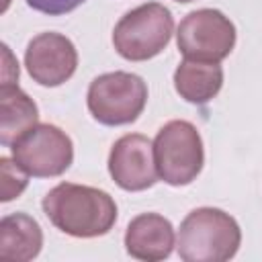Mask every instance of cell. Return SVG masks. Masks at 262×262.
I'll return each mask as SVG.
<instances>
[{
    "instance_id": "cell-3",
    "label": "cell",
    "mask_w": 262,
    "mask_h": 262,
    "mask_svg": "<svg viewBox=\"0 0 262 262\" xmlns=\"http://www.w3.org/2000/svg\"><path fill=\"white\" fill-rule=\"evenodd\" d=\"M174 33L172 12L158 2L141 4L115 25L113 45L129 61H145L164 51Z\"/></svg>"
},
{
    "instance_id": "cell-7",
    "label": "cell",
    "mask_w": 262,
    "mask_h": 262,
    "mask_svg": "<svg viewBox=\"0 0 262 262\" xmlns=\"http://www.w3.org/2000/svg\"><path fill=\"white\" fill-rule=\"evenodd\" d=\"M12 160L37 178L63 174L74 160V145L66 131L49 123H37L23 133L12 145Z\"/></svg>"
},
{
    "instance_id": "cell-6",
    "label": "cell",
    "mask_w": 262,
    "mask_h": 262,
    "mask_svg": "<svg viewBox=\"0 0 262 262\" xmlns=\"http://www.w3.org/2000/svg\"><path fill=\"white\" fill-rule=\"evenodd\" d=\"M176 45L184 59L219 63L235 45V27L221 10H192L178 25Z\"/></svg>"
},
{
    "instance_id": "cell-15",
    "label": "cell",
    "mask_w": 262,
    "mask_h": 262,
    "mask_svg": "<svg viewBox=\"0 0 262 262\" xmlns=\"http://www.w3.org/2000/svg\"><path fill=\"white\" fill-rule=\"evenodd\" d=\"M84 0H27V4L33 10H39V12L49 14V16H59V14L72 12Z\"/></svg>"
},
{
    "instance_id": "cell-14",
    "label": "cell",
    "mask_w": 262,
    "mask_h": 262,
    "mask_svg": "<svg viewBox=\"0 0 262 262\" xmlns=\"http://www.w3.org/2000/svg\"><path fill=\"white\" fill-rule=\"evenodd\" d=\"M2 164V201H12L14 196H18L25 186H27V172L14 162H10L8 158L0 160Z\"/></svg>"
},
{
    "instance_id": "cell-2",
    "label": "cell",
    "mask_w": 262,
    "mask_h": 262,
    "mask_svg": "<svg viewBox=\"0 0 262 262\" xmlns=\"http://www.w3.org/2000/svg\"><path fill=\"white\" fill-rule=\"evenodd\" d=\"M239 242V225L229 213L201 207L182 219L176 250L184 262H225L235 256Z\"/></svg>"
},
{
    "instance_id": "cell-8",
    "label": "cell",
    "mask_w": 262,
    "mask_h": 262,
    "mask_svg": "<svg viewBox=\"0 0 262 262\" xmlns=\"http://www.w3.org/2000/svg\"><path fill=\"white\" fill-rule=\"evenodd\" d=\"M108 174L123 190L137 192L154 186L158 180L154 143L141 133L117 139L108 154Z\"/></svg>"
},
{
    "instance_id": "cell-13",
    "label": "cell",
    "mask_w": 262,
    "mask_h": 262,
    "mask_svg": "<svg viewBox=\"0 0 262 262\" xmlns=\"http://www.w3.org/2000/svg\"><path fill=\"white\" fill-rule=\"evenodd\" d=\"M37 104L16 84H2L0 90V143L10 147L23 133L37 125Z\"/></svg>"
},
{
    "instance_id": "cell-16",
    "label": "cell",
    "mask_w": 262,
    "mask_h": 262,
    "mask_svg": "<svg viewBox=\"0 0 262 262\" xmlns=\"http://www.w3.org/2000/svg\"><path fill=\"white\" fill-rule=\"evenodd\" d=\"M174 2H192V0H174Z\"/></svg>"
},
{
    "instance_id": "cell-11",
    "label": "cell",
    "mask_w": 262,
    "mask_h": 262,
    "mask_svg": "<svg viewBox=\"0 0 262 262\" xmlns=\"http://www.w3.org/2000/svg\"><path fill=\"white\" fill-rule=\"evenodd\" d=\"M223 86V70L217 61L184 59L174 72V88L186 102L205 104Z\"/></svg>"
},
{
    "instance_id": "cell-1",
    "label": "cell",
    "mask_w": 262,
    "mask_h": 262,
    "mask_svg": "<svg viewBox=\"0 0 262 262\" xmlns=\"http://www.w3.org/2000/svg\"><path fill=\"white\" fill-rule=\"evenodd\" d=\"M43 213L72 237L104 235L117 221V205L108 192L74 182L53 186L43 196Z\"/></svg>"
},
{
    "instance_id": "cell-9",
    "label": "cell",
    "mask_w": 262,
    "mask_h": 262,
    "mask_svg": "<svg viewBox=\"0 0 262 262\" xmlns=\"http://www.w3.org/2000/svg\"><path fill=\"white\" fill-rule=\"evenodd\" d=\"M29 76L41 86H59L70 80L78 66L74 43L59 33H41L33 37L25 51Z\"/></svg>"
},
{
    "instance_id": "cell-12",
    "label": "cell",
    "mask_w": 262,
    "mask_h": 262,
    "mask_svg": "<svg viewBox=\"0 0 262 262\" xmlns=\"http://www.w3.org/2000/svg\"><path fill=\"white\" fill-rule=\"evenodd\" d=\"M43 246L39 223L27 213H12L0 221V258L27 262L37 258Z\"/></svg>"
},
{
    "instance_id": "cell-4",
    "label": "cell",
    "mask_w": 262,
    "mask_h": 262,
    "mask_svg": "<svg viewBox=\"0 0 262 262\" xmlns=\"http://www.w3.org/2000/svg\"><path fill=\"white\" fill-rule=\"evenodd\" d=\"M158 176L170 186L190 184L203 170L205 151L199 129L182 119L168 121L154 139Z\"/></svg>"
},
{
    "instance_id": "cell-5",
    "label": "cell",
    "mask_w": 262,
    "mask_h": 262,
    "mask_svg": "<svg viewBox=\"0 0 262 262\" xmlns=\"http://www.w3.org/2000/svg\"><path fill=\"white\" fill-rule=\"evenodd\" d=\"M90 115L108 127L133 123L145 108L147 86L137 74L108 72L90 82L88 88Z\"/></svg>"
},
{
    "instance_id": "cell-10",
    "label": "cell",
    "mask_w": 262,
    "mask_h": 262,
    "mask_svg": "<svg viewBox=\"0 0 262 262\" xmlns=\"http://www.w3.org/2000/svg\"><path fill=\"white\" fill-rule=\"evenodd\" d=\"M174 248V227L158 213H141L127 225L125 250L131 258L158 262L170 256Z\"/></svg>"
}]
</instances>
